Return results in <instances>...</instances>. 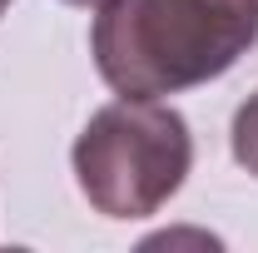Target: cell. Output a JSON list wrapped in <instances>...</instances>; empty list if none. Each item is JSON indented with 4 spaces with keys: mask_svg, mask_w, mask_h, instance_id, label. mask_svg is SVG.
<instances>
[{
    "mask_svg": "<svg viewBox=\"0 0 258 253\" xmlns=\"http://www.w3.org/2000/svg\"><path fill=\"white\" fill-rule=\"evenodd\" d=\"M5 5H10V0H0V15H5Z\"/></svg>",
    "mask_w": 258,
    "mask_h": 253,
    "instance_id": "5b68a950",
    "label": "cell"
},
{
    "mask_svg": "<svg viewBox=\"0 0 258 253\" xmlns=\"http://www.w3.org/2000/svg\"><path fill=\"white\" fill-rule=\"evenodd\" d=\"M258 45V0H104L90 25L99 80L124 99L184 95Z\"/></svg>",
    "mask_w": 258,
    "mask_h": 253,
    "instance_id": "6da1fadb",
    "label": "cell"
},
{
    "mask_svg": "<svg viewBox=\"0 0 258 253\" xmlns=\"http://www.w3.org/2000/svg\"><path fill=\"white\" fill-rule=\"evenodd\" d=\"M228 134H233V159L258 179V90L238 104V114H233V129H228Z\"/></svg>",
    "mask_w": 258,
    "mask_h": 253,
    "instance_id": "3957f363",
    "label": "cell"
},
{
    "mask_svg": "<svg viewBox=\"0 0 258 253\" xmlns=\"http://www.w3.org/2000/svg\"><path fill=\"white\" fill-rule=\"evenodd\" d=\"M64 5H104V0H64Z\"/></svg>",
    "mask_w": 258,
    "mask_h": 253,
    "instance_id": "277c9868",
    "label": "cell"
},
{
    "mask_svg": "<svg viewBox=\"0 0 258 253\" xmlns=\"http://www.w3.org/2000/svg\"><path fill=\"white\" fill-rule=\"evenodd\" d=\"M75 184L104 219H149L184 189L194 134L179 109L154 99H119L90 114L75 149Z\"/></svg>",
    "mask_w": 258,
    "mask_h": 253,
    "instance_id": "7a4b0ae2",
    "label": "cell"
}]
</instances>
